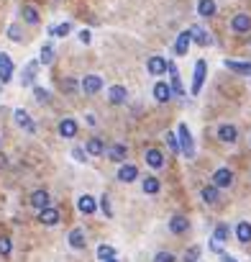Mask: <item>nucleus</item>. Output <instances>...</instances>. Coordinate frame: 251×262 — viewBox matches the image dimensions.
Wrapping results in <instances>:
<instances>
[{
  "mask_svg": "<svg viewBox=\"0 0 251 262\" xmlns=\"http://www.w3.org/2000/svg\"><path fill=\"white\" fill-rule=\"evenodd\" d=\"M167 144H169V149H172L175 154L179 152V139H177V134H167Z\"/></svg>",
  "mask_w": 251,
  "mask_h": 262,
  "instance_id": "nucleus-39",
  "label": "nucleus"
},
{
  "mask_svg": "<svg viewBox=\"0 0 251 262\" xmlns=\"http://www.w3.org/2000/svg\"><path fill=\"white\" fill-rule=\"evenodd\" d=\"M87 123H90V126H95V123H98V118L93 116V113H87Z\"/></svg>",
  "mask_w": 251,
  "mask_h": 262,
  "instance_id": "nucleus-46",
  "label": "nucleus"
},
{
  "mask_svg": "<svg viewBox=\"0 0 251 262\" xmlns=\"http://www.w3.org/2000/svg\"><path fill=\"white\" fill-rule=\"evenodd\" d=\"M190 44H192V31L187 29V31H182L179 36H177V41H175V52H177V57H185V54L190 52Z\"/></svg>",
  "mask_w": 251,
  "mask_h": 262,
  "instance_id": "nucleus-7",
  "label": "nucleus"
},
{
  "mask_svg": "<svg viewBox=\"0 0 251 262\" xmlns=\"http://www.w3.org/2000/svg\"><path fill=\"white\" fill-rule=\"evenodd\" d=\"M190 31H192V41H195V44H200V47H210V44H213L210 33L205 31V29L195 26V29H190Z\"/></svg>",
  "mask_w": 251,
  "mask_h": 262,
  "instance_id": "nucleus-22",
  "label": "nucleus"
},
{
  "mask_svg": "<svg viewBox=\"0 0 251 262\" xmlns=\"http://www.w3.org/2000/svg\"><path fill=\"white\" fill-rule=\"evenodd\" d=\"M177 139H179V152H182V154H185L187 159L195 157V144H192V134H190V129H187V123H179Z\"/></svg>",
  "mask_w": 251,
  "mask_h": 262,
  "instance_id": "nucleus-1",
  "label": "nucleus"
},
{
  "mask_svg": "<svg viewBox=\"0 0 251 262\" xmlns=\"http://www.w3.org/2000/svg\"><path fill=\"white\" fill-rule=\"evenodd\" d=\"M215 10H218L215 0H200V3H198V16H202V18L215 16Z\"/></svg>",
  "mask_w": 251,
  "mask_h": 262,
  "instance_id": "nucleus-25",
  "label": "nucleus"
},
{
  "mask_svg": "<svg viewBox=\"0 0 251 262\" xmlns=\"http://www.w3.org/2000/svg\"><path fill=\"white\" fill-rule=\"evenodd\" d=\"M8 36H10V39H13V41H21V39H24V36H21V29H18L16 24H13V26H10V29H8Z\"/></svg>",
  "mask_w": 251,
  "mask_h": 262,
  "instance_id": "nucleus-44",
  "label": "nucleus"
},
{
  "mask_svg": "<svg viewBox=\"0 0 251 262\" xmlns=\"http://www.w3.org/2000/svg\"><path fill=\"white\" fill-rule=\"evenodd\" d=\"M13 118H16V123H18V126H21V129H26L28 134H33V131H36V123L31 121V116H28V113H26L24 108H18V111L13 113Z\"/></svg>",
  "mask_w": 251,
  "mask_h": 262,
  "instance_id": "nucleus-15",
  "label": "nucleus"
},
{
  "mask_svg": "<svg viewBox=\"0 0 251 262\" xmlns=\"http://www.w3.org/2000/svg\"><path fill=\"white\" fill-rule=\"evenodd\" d=\"M85 149H87V154H93V157H100V154H105V142L102 139H90L87 144H85Z\"/></svg>",
  "mask_w": 251,
  "mask_h": 262,
  "instance_id": "nucleus-26",
  "label": "nucleus"
},
{
  "mask_svg": "<svg viewBox=\"0 0 251 262\" xmlns=\"http://www.w3.org/2000/svg\"><path fill=\"white\" fill-rule=\"evenodd\" d=\"M105 262H118V260H116V257H110V260H105Z\"/></svg>",
  "mask_w": 251,
  "mask_h": 262,
  "instance_id": "nucleus-48",
  "label": "nucleus"
},
{
  "mask_svg": "<svg viewBox=\"0 0 251 262\" xmlns=\"http://www.w3.org/2000/svg\"><path fill=\"white\" fill-rule=\"evenodd\" d=\"M228 236H231V229H228V224H221L218 226V229H215V234H213V239H215V242H228Z\"/></svg>",
  "mask_w": 251,
  "mask_h": 262,
  "instance_id": "nucleus-33",
  "label": "nucleus"
},
{
  "mask_svg": "<svg viewBox=\"0 0 251 262\" xmlns=\"http://www.w3.org/2000/svg\"><path fill=\"white\" fill-rule=\"evenodd\" d=\"M172 95H175V90H172V85H167L164 80H159V83L154 85V98L159 100V103H167Z\"/></svg>",
  "mask_w": 251,
  "mask_h": 262,
  "instance_id": "nucleus-11",
  "label": "nucleus"
},
{
  "mask_svg": "<svg viewBox=\"0 0 251 262\" xmlns=\"http://www.w3.org/2000/svg\"><path fill=\"white\" fill-rule=\"evenodd\" d=\"M72 31V24H59V26H49V36H56V39H64L67 33Z\"/></svg>",
  "mask_w": 251,
  "mask_h": 262,
  "instance_id": "nucleus-32",
  "label": "nucleus"
},
{
  "mask_svg": "<svg viewBox=\"0 0 251 262\" xmlns=\"http://www.w3.org/2000/svg\"><path fill=\"white\" fill-rule=\"evenodd\" d=\"M62 90L72 93V90H77V83H75V80H64V83H62Z\"/></svg>",
  "mask_w": 251,
  "mask_h": 262,
  "instance_id": "nucleus-45",
  "label": "nucleus"
},
{
  "mask_svg": "<svg viewBox=\"0 0 251 262\" xmlns=\"http://www.w3.org/2000/svg\"><path fill=\"white\" fill-rule=\"evenodd\" d=\"M205 72H208V64H205V59H200V62L195 64V80H192V95H200L202 83H205Z\"/></svg>",
  "mask_w": 251,
  "mask_h": 262,
  "instance_id": "nucleus-5",
  "label": "nucleus"
},
{
  "mask_svg": "<svg viewBox=\"0 0 251 262\" xmlns=\"http://www.w3.org/2000/svg\"><path fill=\"white\" fill-rule=\"evenodd\" d=\"M41 64H51L54 62V47L51 44H47V47H41V57H39Z\"/></svg>",
  "mask_w": 251,
  "mask_h": 262,
  "instance_id": "nucleus-34",
  "label": "nucleus"
},
{
  "mask_svg": "<svg viewBox=\"0 0 251 262\" xmlns=\"http://www.w3.org/2000/svg\"><path fill=\"white\" fill-rule=\"evenodd\" d=\"M146 165H149L151 170H162L164 167V154L159 152V149H146Z\"/></svg>",
  "mask_w": 251,
  "mask_h": 262,
  "instance_id": "nucleus-18",
  "label": "nucleus"
},
{
  "mask_svg": "<svg viewBox=\"0 0 251 262\" xmlns=\"http://www.w3.org/2000/svg\"><path fill=\"white\" fill-rule=\"evenodd\" d=\"M59 219H62L59 211L51 208V206H47V208L39 211V221H41L44 226H56V224H59Z\"/></svg>",
  "mask_w": 251,
  "mask_h": 262,
  "instance_id": "nucleus-8",
  "label": "nucleus"
},
{
  "mask_svg": "<svg viewBox=\"0 0 251 262\" xmlns=\"http://www.w3.org/2000/svg\"><path fill=\"white\" fill-rule=\"evenodd\" d=\"M98 257L105 262V260H110V257H116V249L108 247V244H100V247H98Z\"/></svg>",
  "mask_w": 251,
  "mask_h": 262,
  "instance_id": "nucleus-35",
  "label": "nucleus"
},
{
  "mask_svg": "<svg viewBox=\"0 0 251 262\" xmlns=\"http://www.w3.org/2000/svg\"><path fill=\"white\" fill-rule=\"evenodd\" d=\"M10 252H13V242H10L8 236H0V255L8 257Z\"/></svg>",
  "mask_w": 251,
  "mask_h": 262,
  "instance_id": "nucleus-36",
  "label": "nucleus"
},
{
  "mask_svg": "<svg viewBox=\"0 0 251 262\" xmlns=\"http://www.w3.org/2000/svg\"><path fill=\"white\" fill-rule=\"evenodd\" d=\"M218 139L226 142V144H233L238 139V129L233 126V123H223V126H218Z\"/></svg>",
  "mask_w": 251,
  "mask_h": 262,
  "instance_id": "nucleus-14",
  "label": "nucleus"
},
{
  "mask_svg": "<svg viewBox=\"0 0 251 262\" xmlns=\"http://www.w3.org/2000/svg\"><path fill=\"white\" fill-rule=\"evenodd\" d=\"M36 70H39V62H28L26 70H24V77H21V85H24V87L33 85V80H36Z\"/></svg>",
  "mask_w": 251,
  "mask_h": 262,
  "instance_id": "nucleus-23",
  "label": "nucleus"
},
{
  "mask_svg": "<svg viewBox=\"0 0 251 262\" xmlns=\"http://www.w3.org/2000/svg\"><path fill=\"white\" fill-rule=\"evenodd\" d=\"M231 31L233 33H249L251 31V16L249 13H236L231 21Z\"/></svg>",
  "mask_w": 251,
  "mask_h": 262,
  "instance_id": "nucleus-4",
  "label": "nucleus"
},
{
  "mask_svg": "<svg viewBox=\"0 0 251 262\" xmlns=\"http://www.w3.org/2000/svg\"><path fill=\"white\" fill-rule=\"evenodd\" d=\"M146 70H149V75H154V77L164 75V72H167V59H164V57H149Z\"/></svg>",
  "mask_w": 251,
  "mask_h": 262,
  "instance_id": "nucleus-9",
  "label": "nucleus"
},
{
  "mask_svg": "<svg viewBox=\"0 0 251 262\" xmlns=\"http://www.w3.org/2000/svg\"><path fill=\"white\" fill-rule=\"evenodd\" d=\"M218 190H221V188H215L213 183H210V185H205V188H202V201H205V203H210V206H215V203L221 201V193H218Z\"/></svg>",
  "mask_w": 251,
  "mask_h": 262,
  "instance_id": "nucleus-24",
  "label": "nucleus"
},
{
  "mask_svg": "<svg viewBox=\"0 0 251 262\" xmlns=\"http://www.w3.org/2000/svg\"><path fill=\"white\" fill-rule=\"evenodd\" d=\"M167 72H169V80H172V90H175V95H185V87H182V80H179V72H177V67L175 62H167Z\"/></svg>",
  "mask_w": 251,
  "mask_h": 262,
  "instance_id": "nucleus-12",
  "label": "nucleus"
},
{
  "mask_svg": "<svg viewBox=\"0 0 251 262\" xmlns=\"http://www.w3.org/2000/svg\"><path fill=\"white\" fill-rule=\"evenodd\" d=\"M77 39H79V44H85V47H87V44H90V41H93V33H90L87 29H82V31H79V33H77Z\"/></svg>",
  "mask_w": 251,
  "mask_h": 262,
  "instance_id": "nucleus-42",
  "label": "nucleus"
},
{
  "mask_svg": "<svg viewBox=\"0 0 251 262\" xmlns=\"http://www.w3.org/2000/svg\"><path fill=\"white\" fill-rule=\"evenodd\" d=\"M105 154H108L110 162L123 165V162H126V154H128V149H126V144H110V146H105Z\"/></svg>",
  "mask_w": 251,
  "mask_h": 262,
  "instance_id": "nucleus-6",
  "label": "nucleus"
},
{
  "mask_svg": "<svg viewBox=\"0 0 251 262\" xmlns=\"http://www.w3.org/2000/svg\"><path fill=\"white\" fill-rule=\"evenodd\" d=\"M77 208H79V213H85V216H93L95 213V198L93 196H79L77 198Z\"/></svg>",
  "mask_w": 251,
  "mask_h": 262,
  "instance_id": "nucleus-20",
  "label": "nucleus"
},
{
  "mask_svg": "<svg viewBox=\"0 0 251 262\" xmlns=\"http://www.w3.org/2000/svg\"><path fill=\"white\" fill-rule=\"evenodd\" d=\"M21 16H24V21H26V24H31V26H36V24H39V10L33 8V5H24Z\"/></svg>",
  "mask_w": 251,
  "mask_h": 262,
  "instance_id": "nucleus-31",
  "label": "nucleus"
},
{
  "mask_svg": "<svg viewBox=\"0 0 251 262\" xmlns=\"http://www.w3.org/2000/svg\"><path fill=\"white\" fill-rule=\"evenodd\" d=\"M213 185L215 188H231L233 185V170H228V167H218L213 173Z\"/></svg>",
  "mask_w": 251,
  "mask_h": 262,
  "instance_id": "nucleus-3",
  "label": "nucleus"
},
{
  "mask_svg": "<svg viewBox=\"0 0 251 262\" xmlns=\"http://www.w3.org/2000/svg\"><path fill=\"white\" fill-rule=\"evenodd\" d=\"M231 72H238V75H251V62H233V59H226L223 62Z\"/></svg>",
  "mask_w": 251,
  "mask_h": 262,
  "instance_id": "nucleus-29",
  "label": "nucleus"
},
{
  "mask_svg": "<svg viewBox=\"0 0 251 262\" xmlns=\"http://www.w3.org/2000/svg\"><path fill=\"white\" fill-rule=\"evenodd\" d=\"M154 262H175V255L172 252H156Z\"/></svg>",
  "mask_w": 251,
  "mask_h": 262,
  "instance_id": "nucleus-43",
  "label": "nucleus"
},
{
  "mask_svg": "<svg viewBox=\"0 0 251 262\" xmlns=\"http://www.w3.org/2000/svg\"><path fill=\"white\" fill-rule=\"evenodd\" d=\"M236 236H238V242H241V244H249L251 242V224L249 221H238Z\"/></svg>",
  "mask_w": 251,
  "mask_h": 262,
  "instance_id": "nucleus-27",
  "label": "nucleus"
},
{
  "mask_svg": "<svg viewBox=\"0 0 251 262\" xmlns=\"http://www.w3.org/2000/svg\"><path fill=\"white\" fill-rule=\"evenodd\" d=\"M79 90H82L85 95H95L102 90V77L100 75H85L82 83H79Z\"/></svg>",
  "mask_w": 251,
  "mask_h": 262,
  "instance_id": "nucleus-2",
  "label": "nucleus"
},
{
  "mask_svg": "<svg viewBox=\"0 0 251 262\" xmlns=\"http://www.w3.org/2000/svg\"><path fill=\"white\" fill-rule=\"evenodd\" d=\"M200 260V247H190L185 252V262H198Z\"/></svg>",
  "mask_w": 251,
  "mask_h": 262,
  "instance_id": "nucleus-38",
  "label": "nucleus"
},
{
  "mask_svg": "<svg viewBox=\"0 0 251 262\" xmlns=\"http://www.w3.org/2000/svg\"><path fill=\"white\" fill-rule=\"evenodd\" d=\"M126 98H128V90H126L123 85H113L110 90H108V100L113 106H121V103H126Z\"/></svg>",
  "mask_w": 251,
  "mask_h": 262,
  "instance_id": "nucleus-16",
  "label": "nucleus"
},
{
  "mask_svg": "<svg viewBox=\"0 0 251 262\" xmlns=\"http://www.w3.org/2000/svg\"><path fill=\"white\" fill-rule=\"evenodd\" d=\"M221 262H236V257H231V255H221Z\"/></svg>",
  "mask_w": 251,
  "mask_h": 262,
  "instance_id": "nucleus-47",
  "label": "nucleus"
},
{
  "mask_svg": "<svg viewBox=\"0 0 251 262\" xmlns=\"http://www.w3.org/2000/svg\"><path fill=\"white\" fill-rule=\"evenodd\" d=\"M33 98H36L39 100V103H47V100H49V90L47 87H33Z\"/></svg>",
  "mask_w": 251,
  "mask_h": 262,
  "instance_id": "nucleus-37",
  "label": "nucleus"
},
{
  "mask_svg": "<svg viewBox=\"0 0 251 262\" xmlns=\"http://www.w3.org/2000/svg\"><path fill=\"white\" fill-rule=\"evenodd\" d=\"M59 136H64V139H75L77 136V121L75 118H62L59 121Z\"/></svg>",
  "mask_w": 251,
  "mask_h": 262,
  "instance_id": "nucleus-17",
  "label": "nucleus"
},
{
  "mask_svg": "<svg viewBox=\"0 0 251 262\" xmlns=\"http://www.w3.org/2000/svg\"><path fill=\"white\" fill-rule=\"evenodd\" d=\"M190 229V221L185 219V216H172V219H169V232H172V234H185Z\"/></svg>",
  "mask_w": 251,
  "mask_h": 262,
  "instance_id": "nucleus-19",
  "label": "nucleus"
},
{
  "mask_svg": "<svg viewBox=\"0 0 251 262\" xmlns=\"http://www.w3.org/2000/svg\"><path fill=\"white\" fill-rule=\"evenodd\" d=\"M70 247H72V249H85V247H87L82 229H72V232H70Z\"/></svg>",
  "mask_w": 251,
  "mask_h": 262,
  "instance_id": "nucleus-28",
  "label": "nucleus"
},
{
  "mask_svg": "<svg viewBox=\"0 0 251 262\" xmlns=\"http://www.w3.org/2000/svg\"><path fill=\"white\" fill-rule=\"evenodd\" d=\"M136 177H139V170H136L133 165H121V170H118V180H121V183H133Z\"/></svg>",
  "mask_w": 251,
  "mask_h": 262,
  "instance_id": "nucleus-21",
  "label": "nucleus"
},
{
  "mask_svg": "<svg viewBox=\"0 0 251 262\" xmlns=\"http://www.w3.org/2000/svg\"><path fill=\"white\" fill-rule=\"evenodd\" d=\"M72 157L77 159V162H87V149H82V146H75V149H72Z\"/></svg>",
  "mask_w": 251,
  "mask_h": 262,
  "instance_id": "nucleus-40",
  "label": "nucleus"
},
{
  "mask_svg": "<svg viewBox=\"0 0 251 262\" xmlns=\"http://www.w3.org/2000/svg\"><path fill=\"white\" fill-rule=\"evenodd\" d=\"M0 80H3V83L13 80V62H10V57L3 52H0Z\"/></svg>",
  "mask_w": 251,
  "mask_h": 262,
  "instance_id": "nucleus-13",
  "label": "nucleus"
},
{
  "mask_svg": "<svg viewBox=\"0 0 251 262\" xmlns=\"http://www.w3.org/2000/svg\"><path fill=\"white\" fill-rule=\"evenodd\" d=\"M141 188H144L146 196H156V193L162 190V183H159V177H146L141 183Z\"/></svg>",
  "mask_w": 251,
  "mask_h": 262,
  "instance_id": "nucleus-30",
  "label": "nucleus"
},
{
  "mask_svg": "<svg viewBox=\"0 0 251 262\" xmlns=\"http://www.w3.org/2000/svg\"><path fill=\"white\" fill-rule=\"evenodd\" d=\"M28 203H31V206H33V208H36V211H41V208H47V206H49V193H47V190H44V188H39V190H33V193H31V198H28Z\"/></svg>",
  "mask_w": 251,
  "mask_h": 262,
  "instance_id": "nucleus-10",
  "label": "nucleus"
},
{
  "mask_svg": "<svg viewBox=\"0 0 251 262\" xmlns=\"http://www.w3.org/2000/svg\"><path fill=\"white\" fill-rule=\"evenodd\" d=\"M100 208H102V213H105L108 219L113 216V208H110V198H108V196H102V198H100Z\"/></svg>",
  "mask_w": 251,
  "mask_h": 262,
  "instance_id": "nucleus-41",
  "label": "nucleus"
}]
</instances>
